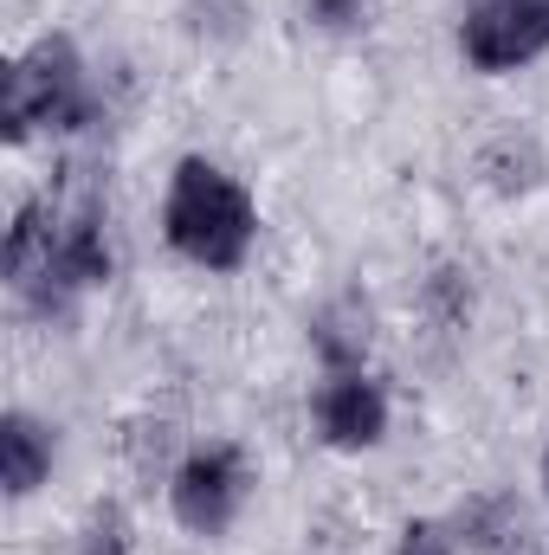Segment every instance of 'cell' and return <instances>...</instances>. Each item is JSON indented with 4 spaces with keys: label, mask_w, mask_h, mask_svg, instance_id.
Instances as JSON below:
<instances>
[{
    "label": "cell",
    "mask_w": 549,
    "mask_h": 555,
    "mask_svg": "<svg viewBox=\"0 0 549 555\" xmlns=\"http://www.w3.org/2000/svg\"><path fill=\"white\" fill-rule=\"evenodd\" d=\"M162 227H168V246H175L181 259H194V266H207V272H233V266L246 259L259 220H253L246 188H240L233 175H220L214 162L194 155V162L175 168Z\"/></svg>",
    "instance_id": "6da1fadb"
},
{
    "label": "cell",
    "mask_w": 549,
    "mask_h": 555,
    "mask_svg": "<svg viewBox=\"0 0 549 555\" xmlns=\"http://www.w3.org/2000/svg\"><path fill=\"white\" fill-rule=\"evenodd\" d=\"M240 498H246V465L233 446H207L175 472V517L201 537H220L233 524Z\"/></svg>",
    "instance_id": "277c9868"
},
{
    "label": "cell",
    "mask_w": 549,
    "mask_h": 555,
    "mask_svg": "<svg viewBox=\"0 0 549 555\" xmlns=\"http://www.w3.org/2000/svg\"><path fill=\"white\" fill-rule=\"evenodd\" d=\"M544 478H549V459H544Z\"/></svg>",
    "instance_id": "30bf717a"
},
{
    "label": "cell",
    "mask_w": 549,
    "mask_h": 555,
    "mask_svg": "<svg viewBox=\"0 0 549 555\" xmlns=\"http://www.w3.org/2000/svg\"><path fill=\"white\" fill-rule=\"evenodd\" d=\"M85 555H124V517H117V511H104V517L91 524V537H85Z\"/></svg>",
    "instance_id": "52a82bcc"
},
{
    "label": "cell",
    "mask_w": 549,
    "mask_h": 555,
    "mask_svg": "<svg viewBox=\"0 0 549 555\" xmlns=\"http://www.w3.org/2000/svg\"><path fill=\"white\" fill-rule=\"evenodd\" d=\"M317 426H323L330 446L362 452V446H375V439L388 433V401H382L375 382H362V375H336V382L317 395Z\"/></svg>",
    "instance_id": "5b68a950"
},
{
    "label": "cell",
    "mask_w": 549,
    "mask_h": 555,
    "mask_svg": "<svg viewBox=\"0 0 549 555\" xmlns=\"http://www.w3.org/2000/svg\"><path fill=\"white\" fill-rule=\"evenodd\" d=\"M310 13H317L323 26H349V20H356L362 7H356V0H310Z\"/></svg>",
    "instance_id": "9c48e42d"
},
{
    "label": "cell",
    "mask_w": 549,
    "mask_h": 555,
    "mask_svg": "<svg viewBox=\"0 0 549 555\" xmlns=\"http://www.w3.org/2000/svg\"><path fill=\"white\" fill-rule=\"evenodd\" d=\"M85 117H91V98H85V65L72 39H39L26 59H13L7 104H0V124L13 142H26L33 130H72Z\"/></svg>",
    "instance_id": "7a4b0ae2"
},
{
    "label": "cell",
    "mask_w": 549,
    "mask_h": 555,
    "mask_svg": "<svg viewBox=\"0 0 549 555\" xmlns=\"http://www.w3.org/2000/svg\"><path fill=\"white\" fill-rule=\"evenodd\" d=\"M401 555H452V543H446L439 524H408L401 530Z\"/></svg>",
    "instance_id": "ba28073f"
},
{
    "label": "cell",
    "mask_w": 549,
    "mask_h": 555,
    "mask_svg": "<svg viewBox=\"0 0 549 555\" xmlns=\"http://www.w3.org/2000/svg\"><path fill=\"white\" fill-rule=\"evenodd\" d=\"M52 472V439L33 414H7L0 420V478L13 498H26L39 478Z\"/></svg>",
    "instance_id": "8992f818"
},
{
    "label": "cell",
    "mask_w": 549,
    "mask_h": 555,
    "mask_svg": "<svg viewBox=\"0 0 549 555\" xmlns=\"http://www.w3.org/2000/svg\"><path fill=\"white\" fill-rule=\"evenodd\" d=\"M549 52V0H478L465 20V59L478 72H511Z\"/></svg>",
    "instance_id": "3957f363"
}]
</instances>
